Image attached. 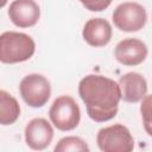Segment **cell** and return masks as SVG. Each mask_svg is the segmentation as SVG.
<instances>
[{
	"label": "cell",
	"mask_w": 152,
	"mask_h": 152,
	"mask_svg": "<svg viewBox=\"0 0 152 152\" xmlns=\"http://www.w3.org/2000/svg\"><path fill=\"white\" fill-rule=\"evenodd\" d=\"M78 94L86 104L88 116L95 122L109 121L116 115L121 91L114 80L101 75H88L80 81Z\"/></svg>",
	"instance_id": "obj_1"
},
{
	"label": "cell",
	"mask_w": 152,
	"mask_h": 152,
	"mask_svg": "<svg viewBox=\"0 0 152 152\" xmlns=\"http://www.w3.org/2000/svg\"><path fill=\"white\" fill-rule=\"evenodd\" d=\"M36 50L34 40L26 33L7 31L0 34V62L21 63L30 59Z\"/></svg>",
	"instance_id": "obj_2"
},
{
	"label": "cell",
	"mask_w": 152,
	"mask_h": 152,
	"mask_svg": "<svg viewBox=\"0 0 152 152\" xmlns=\"http://www.w3.org/2000/svg\"><path fill=\"white\" fill-rule=\"evenodd\" d=\"M49 118L53 126L63 132L76 128L81 120V110L76 101L68 95L57 97L49 109Z\"/></svg>",
	"instance_id": "obj_3"
},
{
	"label": "cell",
	"mask_w": 152,
	"mask_h": 152,
	"mask_svg": "<svg viewBox=\"0 0 152 152\" xmlns=\"http://www.w3.org/2000/svg\"><path fill=\"white\" fill-rule=\"evenodd\" d=\"M96 142L103 152H131L134 148V139L129 129L121 124L101 128Z\"/></svg>",
	"instance_id": "obj_4"
},
{
	"label": "cell",
	"mask_w": 152,
	"mask_h": 152,
	"mask_svg": "<svg viewBox=\"0 0 152 152\" xmlns=\"http://www.w3.org/2000/svg\"><path fill=\"white\" fill-rule=\"evenodd\" d=\"M19 91L26 104L33 108H40L46 104L50 99L51 86L45 76L30 74L20 81Z\"/></svg>",
	"instance_id": "obj_5"
},
{
	"label": "cell",
	"mask_w": 152,
	"mask_h": 152,
	"mask_svg": "<svg viewBox=\"0 0 152 152\" xmlns=\"http://www.w3.org/2000/svg\"><path fill=\"white\" fill-rule=\"evenodd\" d=\"M147 20L146 10L138 2H124L113 12L114 25L124 32H137L141 30Z\"/></svg>",
	"instance_id": "obj_6"
},
{
	"label": "cell",
	"mask_w": 152,
	"mask_h": 152,
	"mask_svg": "<svg viewBox=\"0 0 152 152\" xmlns=\"http://www.w3.org/2000/svg\"><path fill=\"white\" fill-rule=\"evenodd\" d=\"M146 44L137 38H126L119 42L114 50L116 61L127 66H134L142 63L147 57Z\"/></svg>",
	"instance_id": "obj_7"
},
{
	"label": "cell",
	"mask_w": 152,
	"mask_h": 152,
	"mask_svg": "<svg viewBox=\"0 0 152 152\" xmlns=\"http://www.w3.org/2000/svg\"><path fill=\"white\" fill-rule=\"evenodd\" d=\"M53 128L43 118H34L25 127V141L27 146L36 151L45 150L52 141Z\"/></svg>",
	"instance_id": "obj_8"
},
{
	"label": "cell",
	"mask_w": 152,
	"mask_h": 152,
	"mask_svg": "<svg viewBox=\"0 0 152 152\" xmlns=\"http://www.w3.org/2000/svg\"><path fill=\"white\" fill-rule=\"evenodd\" d=\"M8 17L18 27H31L38 23L40 10L34 0H14L10 5Z\"/></svg>",
	"instance_id": "obj_9"
},
{
	"label": "cell",
	"mask_w": 152,
	"mask_h": 152,
	"mask_svg": "<svg viewBox=\"0 0 152 152\" xmlns=\"http://www.w3.org/2000/svg\"><path fill=\"white\" fill-rule=\"evenodd\" d=\"M121 91V99L129 103L141 101L147 95V82L138 72H127L118 82Z\"/></svg>",
	"instance_id": "obj_10"
},
{
	"label": "cell",
	"mask_w": 152,
	"mask_h": 152,
	"mask_svg": "<svg viewBox=\"0 0 152 152\" xmlns=\"http://www.w3.org/2000/svg\"><path fill=\"white\" fill-rule=\"evenodd\" d=\"M112 26L103 18L89 19L82 31L83 39L94 48H101L107 45L112 39Z\"/></svg>",
	"instance_id": "obj_11"
},
{
	"label": "cell",
	"mask_w": 152,
	"mask_h": 152,
	"mask_svg": "<svg viewBox=\"0 0 152 152\" xmlns=\"http://www.w3.org/2000/svg\"><path fill=\"white\" fill-rule=\"evenodd\" d=\"M20 115V106L15 97L0 89V125L14 124Z\"/></svg>",
	"instance_id": "obj_12"
},
{
	"label": "cell",
	"mask_w": 152,
	"mask_h": 152,
	"mask_svg": "<svg viewBox=\"0 0 152 152\" xmlns=\"http://www.w3.org/2000/svg\"><path fill=\"white\" fill-rule=\"evenodd\" d=\"M88 152L89 146L80 137H64L55 146V152Z\"/></svg>",
	"instance_id": "obj_13"
},
{
	"label": "cell",
	"mask_w": 152,
	"mask_h": 152,
	"mask_svg": "<svg viewBox=\"0 0 152 152\" xmlns=\"http://www.w3.org/2000/svg\"><path fill=\"white\" fill-rule=\"evenodd\" d=\"M87 10L91 12H101L106 10L113 0H78Z\"/></svg>",
	"instance_id": "obj_14"
},
{
	"label": "cell",
	"mask_w": 152,
	"mask_h": 152,
	"mask_svg": "<svg viewBox=\"0 0 152 152\" xmlns=\"http://www.w3.org/2000/svg\"><path fill=\"white\" fill-rule=\"evenodd\" d=\"M150 102H151V96L150 95H146L144 99H142V103H141V116H142V120H144V125H145V129L147 132L148 135L152 134L151 132V119H150Z\"/></svg>",
	"instance_id": "obj_15"
},
{
	"label": "cell",
	"mask_w": 152,
	"mask_h": 152,
	"mask_svg": "<svg viewBox=\"0 0 152 152\" xmlns=\"http://www.w3.org/2000/svg\"><path fill=\"white\" fill-rule=\"evenodd\" d=\"M7 1H8V0H0V8L5 7V6H6V4H7Z\"/></svg>",
	"instance_id": "obj_16"
}]
</instances>
